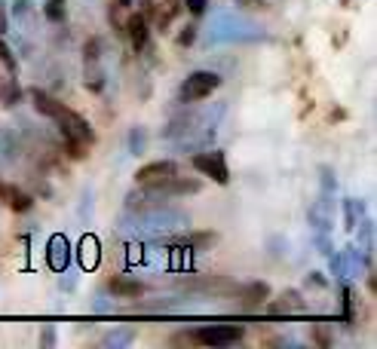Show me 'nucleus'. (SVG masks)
Masks as SVG:
<instances>
[{"label":"nucleus","instance_id":"nucleus-16","mask_svg":"<svg viewBox=\"0 0 377 349\" xmlns=\"http://www.w3.org/2000/svg\"><path fill=\"white\" fill-rule=\"evenodd\" d=\"M22 95H25V89L19 86L16 77L0 80V105H4V108H16L19 101H22Z\"/></svg>","mask_w":377,"mask_h":349},{"label":"nucleus","instance_id":"nucleus-19","mask_svg":"<svg viewBox=\"0 0 377 349\" xmlns=\"http://www.w3.org/2000/svg\"><path fill=\"white\" fill-rule=\"evenodd\" d=\"M43 16H46V22H65V16H68V0H46L43 4Z\"/></svg>","mask_w":377,"mask_h":349},{"label":"nucleus","instance_id":"nucleus-7","mask_svg":"<svg viewBox=\"0 0 377 349\" xmlns=\"http://www.w3.org/2000/svg\"><path fill=\"white\" fill-rule=\"evenodd\" d=\"M160 199H175V197H190V193H200L202 190V181L200 178H181V174H172L169 181L150 187Z\"/></svg>","mask_w":377,"mask_h":349},{"label":"nucleus","instance_id":"nucleus-2","mask_svg":"<svg viewBox=\"0 0 377 349\" xmlns=\"http://www.w3.org/2000/svg\"><path fill=\"white\" fill-rule=\"evenodd\" d=\"M53 120H56V126L62 129V135L68 141H80V145H89V147L95 145V132H93V126H89V120L80 117L77 110H71L68 105H58Z\"/></svg>","mask_w":377,"mask_h":349},{"label":"nucleus","instance_id":"nucleus-23","mask_svg":"<svg viewBox=\"0 0 377 349\" xmlns=\"http://www.w3.org/2000/svg\"><path fill=\"white\" fill-rule=\"evenodd\" d=\"M356 230H359V245L371 251V239H374V224L371 221H359L356 224Z\"/></svg>","mask_w":377,"mask_h":349},{"label":"nucleus","instance_id":"nucleus-34","mask_svg":"<svg viewBox=\"0 0 377 349\" xmlns=\"http://www.w3.org/2000/svg\"><path fill=\"white\" fill-rule=\"evenodd\" d=\"M307 282H310V285H316V288H325V279H322V273H310V276H307Z\"/></svg>","mask_w":377,"mask_h":349},{"label":"nucleus","instance_id":"nucleus-27","mask_svg":"<svg viewBox=\"0 0 377 349\" xmlns=\"http://www.w3.org/2000/svg\"><path fill=\"white\" fill-rule=\"evenodd\" d=\"M344 319L346 322H356V313H353V288L350 285H344Z\"/></svg>","mask_w":377,"mask_h":349},{"label":"nucleus","instance_id":"nucleus-4","mask_svg":"<svg viewBox=\"0 0 377 349\" xmlns=\"http://www.w3.org/2000/svg\"><path fill=\"white\" fill-rule=\"evenodd\" d=\"M193 334V343L200 346H233L246 337V328L242 325H202Z\"/></svg>","mask_w":377,"mask_h":349},{"label":"nucleus","instance_id":"nucleus-18","mask_svg":"<svg viewBox=\"0 0 377 349\" xmlns=\"http://www.w3.org/2000/svg\"><path fill=\"white\" fill-rule=\"evenodd\" d=\"M365 214V205L359 199H344V221H346V230H356V224L362 221Z\"/></svg>","mask_w":377,"mask_h":349},{"label":"nucleus","instance_id":"nucleus-28","mask_svg":"<svg viewBox=\"0 0 377 349\" xmlns=\"http://www.w3.org/2000/svg\"><path fill=\"white\" fill-rule=\"evenodd\" d=\"M193 40H197V28L187 25V28H181V34L175 37V43H178L181 49H185V46H190V43H193Z\"/></svg>","mask_w":377,"mask_h":349},{"label":"nucleus","instance_id":"nucleus-33","mask_svg":"<svg viewBox=\"0 0 377 349\" xmlns=\"http://www.w3.org/2000/svg\"><path fill=\"white\" fill-rule=\"evenodd\" d=\"M28 9H31V0H16V4H13L16 16H28Z\"/></svg>","mask_w":377,"mask_h":349},{"label":"nucleus","instance_id":"nucleus-21","mask_svg":"<svg viewBox=\"0 0 377 349\" xmlns=\"http://www.w3.org/2000/svg\"><path fill=\"white\" fill-rule=\"evenodd\" d=\"M145 147H148V132L141 129V126L129 129V153H132V157H141Z\"/></svg>","mask_w":377,"mask_h":349},{"label":"nucleus","instance_id":"nucleus-35","mask_svg":"<svg viewBox=\"0 0 377 349\" xmlns=\"http://www.w3.org/2000/svg\"><path fill=\"white\" fill-rule=\"evenodd\" d=\"M56 343V331H53V328H46V331H43V346H53Z\"/></svg>","mask_w":377,"mask_h":349},{"label":"nucleus","instance_id":"nucleus-8","mask_svg":"<svg viewBox=\"0 0 377 349\" xmlns=\"http://www.w3.org/2000/svg\"><path fill=\"white\" fill-rule=\"evenodd\" d=\"M46 264H49V270H53V273H65L68 270V264H71V242H68L65 233L49 236V242H46Z\"/></svg>","mask_w":377,"mask_h":349},{"label":"nucleus","instance_id":"nucleus-31","mask_svg":"<svg viewBox=\"0 0 377 349\" xmlns=\"http://www.w3.org/2000/svg\"><path fill=\"white\" fill-rule=\"evenodd\" d=\"M239 9H249V13H254V9H264L267 6V0H237Z\"/></svg>","mask_w":377,"mask_h":349},{"label":"nucleus","instance_id":"nucleus-24","mask_svg":"<svg viewBox=\"0 0 377 349\" xmlns=\"http://www.w3.org/2000/svg\"><path fill=\"white\" fill-rule=\"evenodd\" d=\"M65 150L71 160H86L89 157V145H80V141H68L65 138Z\"/></svg>","mask_w":377,"mask_h":349},{"label":"nucleus","instance_id":"nucleus-14","mask_svg":"<svg viewBox=\"0 0 377 349\" xmlns=\"http://www.w3.org/2000/svg\"><path fill=\"white\" fill-rule=\"evenodd\" d=\"M28 98H31V105H34V110L40 117H49L53 120V114L58 110V105H62V101H56L53 95H49V92H43V89H28Z\"/></svg>","mask_w":377,"mask_h":349},{"label":"nucleus","instance_id":"nucleus-32","mask_svg":"<svg viewBox=\"0 0 377 349\" xmlns=\"http://www.w3.org/2000/svg\"><path fill=\"white\" fill-rule=\"evenodd\" d=\"M9 31V16H6V4L0 0V34H6Z\"/></svg>","mask_w":377,"mask_h":349},{"label":"nucleus","instance_id":"nucleus-6","mask_svg":"<svg viewBox=\"0 0 377 349\" xmlns=\"http://www.w3.org/2000/svg\"><path fill=\"white\" fill-rule=\"evenodd\" d=\"M172 174H178V162L172 160H157V162H148L135 172V184L138 187H157V184L169 181Z\"/></svg>","mask_w":377,"mask_h":349},{"label":"nucleus","instance_id":"nucleus-25","mask_svg":"<svg viewBox=\"0 0 377 349\" xmlns=\"http://www.w3.org/2000/svg\"><path fill=\"white\" fill-rule=\"evenodd\" d=\"M83 58H86V61H101V40H98V37H89V40H86Z\"/></svg>","mask_w":377,"mask_h":349},{"label":"nucleus","instance_id":"nucleus-37","mask_svg":"<svg viewBox=\"0 0 377 349\" xmlns=\"http://www.w3.org/2000/svg\"><path fill=\"white\" fill-rule=\"evenodd\" d=\"M114 4H117V6H120V9H129V6H132V4H135V0H114Z\"/></svg>","mask_w":377,"mask_h":349},{"label":"nucleus","instance_id":"nucleus-22","mask_svg":"<svg viewBox=\"0 0 377 349\" xmlns=\"http://www.w3.org/2000/svg\"><path fill=\"white\" fill-rule=\"evenodd\" d=\"M0 65H4L9 71V77H16L19 74V61H16V53L9 49V43L4 40V34H0Z\"/></svg>","mask_w":377,"mask_h":349},{"label":"nucleus","instance_id":"nucleus-30","mask_svg":"<svg viewBox=\"0 0 377 349\" xmlns=\"http://www.w3.org/2000/svg\"><path fill=\"white\" fill-rule=\"evenodd\" d=\"M313 340L319 343V346H331V334L325 331L322 325H316V328H313Z\"/></svg>","mask_w":377,"mask_h":349},{"label":"nucleus","instance_id":"nucleus-15","mask_svg":"<svg viewBox=\"0 0 377 349\" xmlns=\"http://www.w3.org/2000/svg\"><path fill=\"white\" fill-rule=\"evenodd\" d=\"M4 202H6L16 214H25V212H31V209H34V197H31V193H25L22 187H16V184H9V190H6Z\"/></svg>","mask_w":377,"mask_h":349},{"label":"nucleus","instance_id":"nucleus-5","mask_svg":"<svg viewBox=\"0 0 377 349\" xmlns=\"http://www.w3.org/2000/svg\"><path fill=\"white\" fill-rule=\"evenodd\" d=\"M190 162H193V169H197L200 174H206V178L221 184V187H224V184H230V169H227V157H224V150H202Z\"/></svg>","mask_w":377,"mask_h":349},{"label":"nucleus","instance_id":"nucleus-26","mask_svg":"<svg viewBox=\"0 0 377 349\" xmlns=\"http://www.w3.org/2000/svg\"><path fill=\"white\" fill-rule=\"evenodd\" d=\"M319 174H322V197H331L334 187H338V181H334V172L329 166H322Z\"/></svg>","mask_w":377,"mask_h":349},{"label":"nucleus","instance_id":"nucleus-10","mask_svg":"<svg viewBox=\"0 0 377 349\" xmlns=\"http://www.w3.org/2000/svg\"><path fill=\"white\" fill-rule=\"evenodd\" d=\"M123 34L129 37V43L135 53H145L148 43H150V25H148V19L141 16V13H129V19L123 22Z\"/></svg>","mask_w":377,"mask_h":349},{"label":"nucleus","instance_id":"nucleus-13","mask_svg":"<svg viewBox=\"0 0 377 349\" xmlns=\"http://www.w3.org/2000/svg\"><path fill=\"white\" fill-rule=\"evenodd\" d=\"M98 261H101V245L95 236L89 233L80 239V266H83V270H95Z\"/></svg>","mask_w":377,"mask_h":349},{"label":"nucleus","instance_id":"nucleus-20","mask_svg":"<svg viewBox=\"0 0 377 349\" xmlns=\"http://www.w3.org/2000/svg\"><path fill=\"white\" fill-rule=\"evenodd\" d=\"M218 242V233H190L187 239H181V245H187V249L193 251H202V249H209V245H215Z\"/></svg>","mask_w":377,"mask_h":349},{"label":"nucleus","instance_id":"nucleus-38","mask_svg":"<svg viewBox=\"0 0 377 349\" xmlns=\"http://www.w3.org/2000/svg\"><path fill=\"white\" fill-rule=\"evenodd\" d=\"M6 190H9V184H6V181H0V202H4V197H6Z\"/></svg>","mask_w":377,"mask_h":349},{"label":"nucleus","instance_id":"nucleus-36","mask_svg":"<svg viewBox=\"0 0 377 349\" xmlns=\"http://www.w3.org/2000/svg\"><path fill=\"white\" fill-rule=\"evenodd\" d=\"M58 288H68L71 291V288H74V279H58Z\"/></svg>","mask_w":377,"mask_h":349},{"label":"nucleus","instance_id":"nucleus-1","mask_svg":"<svg viewBox=\"0 0 377 349\" xmlns=\"http://www.w3.org/2000/svg\"><path fill=\"white\" fill-rule=\"evenodd\" d=\"M190 227V218L185 212L172 209V205H154V209L145 212H126V218L120 221V230L129 236H138V239H162L169 233H178Z\"/></svg>","mask_w":377,"mask_h":349},{"label":"nucleus","instance_id":"nucleus-17","mask_svg":"<svg viewBox=\"0 0 377 349\" xmlns=\"http://www.w3.org/2000/svg\"><path fill=\"white\" fill-rule=\"evenodd\" d=\"M132 340H135V328H117V331H110L101 337V346H108V349H123L129 346Z\"/></svg>","mask_w":377,"mask_h":349},{"label":"nucleus","instance_id":"nucleus-9","mask_svg":"<svg viewBox=\"0 0 377 349\" xmlns=\"http://www.w3.org/2000/svg\"><path fill=\"white\" fill-rule=\"evenodd\" d=\"M307 310V303H304V294L298 288H285L277 301H270L267 297V313L270 316H298Z\"/></svg>","mask_w":377,"mask_h":349},{"label":"nucleus","instance_id":"nucleus-11","mask_svg":"<svg viewBox=\"0 0 377 349\" xmlns=\"http://www.w3.org/2000/svg\"><path fill=\"white\" fill-rule=\"evenodd\" d=\"M270 297V285L267 282H249L239 288V310H258L267 303Z\"/></svg>","mask_w":377,"mask_h":349},{"label":"nucleus","instance_id":"nucleus-12","mask_svg":"<svg viewBox=\"0 0 377 349\" xmlns=\"http://www.w3.org/2000/svg\"><path fill=\"white\" fill-rule=\"evenodd\" d=\"M108 291L114 297H123V301H138L145 294V285L138 279H129V276H114V279H108Z\"/></svg>","mask_w":377,"mask_h":349},{"label":"nucleus","instance_id":"nucleus-29","mask_svg":"<svg viewBox=\"0 0 377 349\" xmlns=\"http://www.w3.org/2000/svg\"><path fill=\"white\" fill-rule=\"evenodd\" d=\"M185 6H187L190 16H202L206 13V6H209V0H185Z\"/></svg>","mask_w":377,"mask_h":349},{"label":"nucleus","instance_id":"nucleus-3","mask_svg":"<svg viewBox=\"0 0 377 349\" xmlns=\"http://www.w3.org/2000/svg\"><path fill=\"white\" fill-rule=\"evenodd\" d=\"M218 86H221V77L215 71H193L178 89V101L181 105H197V101H206Z\"/></svg>","mask_w":377,"mask_h":349}]
</instances>
